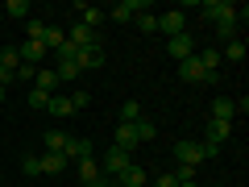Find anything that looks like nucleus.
I'll list each match as a JSON object with an SVG mask.
<instances>
[{"label": "nucleus", "mask_w": 249, "mask_h": 187, "mask_svg": "<svg viewBox=\"0 0 249 187\" xmlns=\"http://www.w3.org/2000/svg\"><path fill=\"white\" fill-rule=\"evenodd\" d=\"M199 9H204V21H212V25H220V21H245L249 17L245 4H229V0H204Z\"/></svg>", "instance_id": "f257e3e1"}, {"label": "nucleus", "mask_w": 249, "mask_h": 187, "mask_svg": "<svg viewBox=\"0 0 249 187\" xmlns=\"http://www.w3.org/2000/svg\"><path fill=\"white\" fill-rule=\"evenodd\" d=\"M96 162H100V170H104L108 179H121L124 170L133 167V154H124L121 146H108L104 154H96Z\"/></svg>", "instance_id": "f03ea898"}, {"label": "nucleus", "mask_w": 249, "mask_h": 187, "mask_svg": "<svg viewBox=\"0 0 249 187\" xmlns=\"http://www.w3.org/2000/svg\"><path fill=\"white\" fill-rule=\"evenodd\" d=\"M216 154V146H199V142H175V158H178V167H199L204 158H212Z\"/></svg>", "instance_id": "7ed1b4c3"}, {"label": "nucleus", "mask_w": 249, "mask_h": 187, "mask_svg": "<svg viewBox=\"0 0 249 187\" xmlns=\"http://www.w3.org/2000/svg\"><path fill=\"white\" fill-rule=\"evenodd\" d=\"M75 170H79V183H83V187H108V183H112V179L100 170V162H96V158L75 162Z\"/></svg>", "instance_id": "20e7f679"}, {"label": "nucleus", "mask_w": 249, "mask_h": 187, "mask_svg": "<svg viewBox=\"0 0 249 187\" xmlns=\"http://www.w3.org/2000/svg\"><path fill=\"white\" fill-rule=\"evenodd\" d=\"M166 54H170L175 62L196 58V37H191V34H175V37H166Z\"/></svg>", "instance_id": "39448f33"}, {"label": "nucleus", "mask_w": 249, "mask_h": 187, "mask_svg": "<svg viewBox=\"0 0 249 187\" xmlns=\"http://www.w3.org/2000/svg\"><path fill=\"white\" fill-rule=\"evenodd\" d=\"M62 34H67V42H71L75 50H83V46H100V29H88V25H79V21H71Z\"/></svg>", "instance_id": "423d86ee"}, {"label": "nucleus", "mask_w": 249, "mask_h": 187, "mask_svg": "<svg viewBox=\"0 0 249 187\" xmlns=\"http://www.w3.org/2000/svg\"><path fill=\"white\" fill-rule=\"evenodd\" d=\"M62 158H67V162H83V158H96V146H91L88 137H67V146H62Z\"/></svg>", "instance_id": "0eeeda50"}, {"label": "nucleus", "mask_w": 249, "mask_h": 187, "mask_svg": "<svg viewBox=\"0 0 249 187\" xmlns=\"http://www.w3.org/2000/svg\"><path fill=\"white\" fill-rule=\"evenodd\" d=\"M158 34L175 37V34H187V13L170 9V13H158Z\"/></svg>", "instance_id": "6e6552de"}, {"label": "nucleus", "mask_w": 249, "mask_h": 187, "mask_svg": "<svg viewBox=\"0 0 249 187\" xmlns=\"http://www.w3.org/2000/svg\"><path fill=\"white\" fill-rule=\"evenodd\" d=\"M75 67H79V71H96V67H104V46H83V50L75 54Z\"/></svg>", "instance_id": "1a4fd4ad"}, {"label": "nucleus", "mask_w": 249, "mask_h": 187, "mask_svg": "<svg viewBox=\"0 0 249 187\" xmlns=\"http://www.w3.org/2000/svg\"><path fill=\"white\" fill-rule=\"evenodd\" d=\"M178 75H183L187 83H204V79H208V83H216V75H208L204 67H199V58H187V62H178Z\"/></svg>", "instance_id": "9d476101"}, {"label": "nucleus", "mask_w": 249, "mask_h": 187, "mask_svg": "<svg viewBox=\"0 0 249 187\" xmlns=\"http://www.w3.org/2000/svg\"><path fill=\"white\" fill-rule=\"evenodd\" d=\"M204 133H208V146H216V150H220V146L232 137V125H224V121H212V116H208Z\"/></svg>", "instance_id": "9b49d317"}, {"label": "nucleus", "mask_w": 249, "mask_h": 187, "mask_svg": "<svg viewBox=\"0 0 249 187\" xmlns=\"http://www.w3.org/2000/svg\"><path fill=\"white\" fill-rule=\"evenodd\" d=\"M75 13H79V25L88 29H100V21L108 17V9H100V4H75Z\"/></svg>", "instance_id": "f8f14e48"}, {"label": "nucleus", "mask_w": 249, "mask_h": 187, "mask_svg": "<svg viewBox=\"0 0 249 187\" xmlns=\"http://www.w3.org/2000/svg\"><path fill=\"white\" fill-rule=\"evenodd\" d=\"M137 13H145L142 0H121V4H112V9H108V17H112V21H133Z\"/></svg>", "instance_id": "ddd939ff"}, {"label": "nucleus", "mask_w": 249, "mask_h": 187, "mask_svg": "<svg viewBox=\"0 0 249 187\" xmlns=\"http://www.w3.org/2000/svg\"><path fill=\"white\" fill-rule=\"evenodd\" d=\"M17 54H21V62H25V67H42L46 46H42V42H29V37H25V42L17 46Z\"/></svg>", "instance_id": "4468645a"}, {"label": "nucleus", "mask_w": 249, "mask_h": 187, "mask_svg": "<svg viewBox=\"0 0 249 187\" xmlns=\"http://www.w3.org/2000/svg\"><path fill=\"white\" fill-rule=\"evenodd\" d=\"M212 121H224V125H232V116H237V108H232V100L229 96H220V100H212Z\"/></svg>", "instance_id": "2eb2a0df"}, {"label": "nucleus", "mask_w": 249, "mask_h": 187, "mask_svg": "<svg viewBox=\"0 0 249 187\" xmlns=\"http://www.w3.org/2000/svg\"><path fill=\"white\" fill-rule=\"evenodd\" d=\"M37 167L46 170V175H62V170H67V158H62V154H37Z\"/></svg>", "instance_id": "dca6fc26"}, {"label": "nucleus", "mask_w": 249, "mask_h": 187, "mask_svg": "<svg viewBox=\"0 0 249 187\" xmlns=\"http://www.w3.org/2000/svg\"><path fill=\"white\" fill-rule=\"evenodd\" d=\"M216 50H220V58H224V62H245V42H241V37H232V42L216 46Z\"/></svg>", "instance_id": "f3484780"}, {"label": "nucleus", "mask_w": 249, "mask_h": 187, "mask_svg": "<svg viewBox=\"0 0 249 187\" xmlns=\"http://www.w3.org/2000/svg\"><path fill=\"white\" fill-rule=\"evenodd\" d=\"M196 58H199V67H204L208 75H216V67H220V50H216V46H204V50H196Z\"/></svg>", "instance_id": "a211bd4d"}, {"label": "nucleus", "mask_w": 249, "mask_h": 187, "mask_svg": "<svg viewBox=\"0 0 249 187\" xmlns=\"http://www.w3.org/2000/svg\"><path fill=\"white\" fill-rule=\"evenodd\" d=\"M116 146H121L124 154H133L137 146H142V142H137V133H133V125H116Z\"/></svg>", "instance_id": "6ab92c4d"}, {"label": "nucleus", "mask_w": 249, "mask_h": 187, "mask_svg": "<svg viewBox=\"0 0 249 187\" xmlns=\"http://www.w3.org/2000/svg\"><path fill=\"white\" fill-rule=\"evenodd\" d=\"M62 146H67V133H62V129H50V133L42 137V150L46 154H62Z\"/></svg>", "instance_id": "aec40b11"}, {"label": "nucleus", "mask_w": 249, "mask_h": 187, "mask_svg": "<svg viewBox=\"0 0 249 187\" xmlns=\"http://www.w3.org/2000/svg\"><path fill=\"white\" fill-rule=\"evenodd\" d=\"M133 133H137V142H154V133H158V125H154L150 116H137V121H133Z\"/></svg>", "instance_id": "412c9836"}, {"label": "nucleus", "mask_w": 249, "mask_h": 187, "mask_svg": "<svg viewBox=\"0 0 249 187\" xmlns=\"http://www.w3.org/2000/svg\"><path fill=\"white\" fill-rule=\"evenodd\" d=\"M121 183H124V187H142V183H150V175H145V170L133 162V167H129V170L121 175Z\"/></svg>", "instance_id": "4be33fe9"}, {"label": "nucleus", "mask_w": 249, "mask_h": 187, "mask_svg": "<svg viewBox=\"0 0 249 187\" xmlns=\"http://www.w3.org/2000/svg\"><path fill=\"white\" fill-rule=\"evenodd\" d=\"M62 42H67V34H62L58 25H46V34H42V46H46V50H58Z\"/></svg>", "instance_id": "5701e85b"}, {"label": "nucleus", "mask_w": 249, "mask_h": 187, "mask_svg": "<svg viewBox=\"0 0 249 187\" xmlns=\"http://www.w3.org/2000/svg\"><path fill=\"white\" fill-rule=\"evenodd\" d=\"M116 116H121V125H133L137 116H142V104H137V100H124V104H121V112H116Z\"/></svg>", "instance_id": "b1692460"}, {"label": "nucleus", "mask_w": 249, "mask_h": 187, "mask_svg": "<svg viewBox=\"0 0 249 187\" xmlns=\"http://www.w3.org/2000/svg\"><path fill=\"white\" fill-rule=\"evenodd\" d=\"M46 112H50V116H71L75 108H71V100H67V96H50V108H46Z\"/></svg>", "instance_id": "393cba45"}, {"label": "nucleus", "mask_w": 249, "mask_h": 187, "mask_svg": "<svg viewBox=\"0 0 249 187\" xmlns=\"http://www.w3.org/2000/svg\"><path fill=\"white\" fill-rule=\"evenodd\" d=\"M137 29H142V34H158V13H137Z\"/></svg>", "instance_id": "a878e982"}, {"label": "nucleus", "mask_w": 249, "mask_h": 187, "mask_svg": "<svg viewBox=\"0 0 249 187\" xmlns=\"http://www.w3.org/2000/svg\"><path fill=\"white\" fill-rule=\"evenodd\" d=\"M4 13H9L13 21H25V17H29V0H9V4H4Z\"/></svg>", "instance_id": "bb28decb"}, {"label": "nucleus", "mask_w": 249, "mask_h": 187, "mask_svg": "<svg viewBox=\"0 0 249 187\" xmlns=\"http://www.w3.org/2000/svg\"><path fill=\"white\" fill-rule=\"evenodd\" d=\"M237 29H241V21H220V25H216V37H220V46H224V42H232V37H237Z\"/></svg>", "instance_id": "cd10ccee"}, {"label": "nucleus", "mask_w": 249, "mask_h": 187, "mask_svg": "<svg viewBox=\"0 0 249 187\" xmlns=\"http://www.w3.org/2000/svg\"><path fill=\"white\" fill-rule=\"evenodd\" d=\"M29 108L46 112V108H50V92H37V88H29Z\"/></svg>", "instance_id": "c85d7f7f"}, {"label": "nucleus", "mask_w": 249, "mask_h": 187, "mask_svg": "<svg viewBox=\"0 0 249 187\" xmlns=\"http://www.w3.org/2000/svg\"><path fill=\"white\" fill-rule=\"evenodd\" d=\"M25 34H29V42H42V34H46V21L29 17V21H25Z\"/></svg>", "instance_id": "c756f323"}, {"label": "nucleus", "mask_w": 249, "mask_h": 187, "mask_svg": "<svg viewBox=\"0 0 249 187\" xmlns=\"http://www.w3.org/2000/svg\"><path fill=\"white\" fill-rule=\"evenodd\" d=\"M54 75H58V83H62V79H75V75H79V67H75V62H58V67H54Z\"/></svg>", "instance_id": "7c9ffc66"}, {"label": "nucleus", "mask_w": 249, "mask_h": 187, "mask_svg": "<svg viewBox=\"0 0 249 187\" xmlns=\"http://www.w3.org/2000/svg\"><path fill=\"white\" fill-rule=\"evenodd\" d=\"M170 175L178 179V187H183V183H196V167H178V170H170Z\"/></svg>", "instance_id": "2f4dec72"}, {"label": "nucleus", "mask_w": 249, "mask_h": 187, "mask_svg": "<svg viewBox=\"0 0 249 187\" xmlns=\"http://www.w3.org/2000/svg\"><path fill=\"white\" fill-rule=\"evenodd\" d=\"M21 170H25V175H42V167H37V154H29V158H21Z\"/></svg>", "instance_id": "473e14b6"}, {"label": "nucleus", "mask_w": 249, "mask_h": 187, "mask_svg": "<svg viewBox=\"0 0 249 187\" xmlns=\"http://www.w3.org/2000/svg\"><path fill=\"white\" fill-rule=\"evenodd\" d=\"M67 100H71V108H88V104H91V96H88V92H71Z\"/></svg>", "instance_id": "72a5a7b5"}, {"label": "nucleus", "mask_w": 249, "mask_h": 187, "mask_svg": "<svg viewBox=\"0 0 249 187\" xmlns=\"http://www.w3.org/2000/svg\"><path fill=\"white\" fill-rule=\"evenodd\" d=\"M154 187H178V179L175 175H158V179H154Z\"/></svg>", "instance_id": "f704fd0d"}, {"label": "nucleus", "mask_w": 249, "mask_h": 187, "mask_svg": "<svg viewBox=\"0 0 249 187\" xmlns=\"http://www.w3.org/2000/svg\"><path fill=\"white\" fill-rule=\"evenodd\" d=\"M34 75H37V67H25V62L17 67V79H34Z\"/></svg>", "instance_id": "c9c22d12"}, {"label": "nucleus", "mask_w": 249, "mask_h": 187, "mask_svg": "<svg viewBox=\"0 0 249 187\" xmlns=\"http://www.w3.org/2000/svg\"><path fill=\"white\" fill-rule=\"evenodd\" d=\"M4 92H9V88H0V104H4Z\"/></svg>", "instance_id": "e433bc0d"}, {"label": "nucleus", "mask_w": 249, "mask_h": 187, "mask_svg": "<svg viewBox=\"0 0 249 187\" xmlns=\"http://www.w3.org/2000/svg\"><path fill=\"white\" fill-rule=\"evenodd\" d=\"M183 187H199V183H183Z\"/></svg>", "instance_id": "4c0bfd02"}]
</instances>
